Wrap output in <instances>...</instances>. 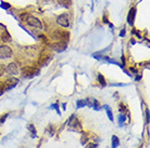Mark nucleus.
<instances>
[{"label":"nucleus","instance_id":"obj_13","mask_svg":"<svg viewBox=\"0 0 150 148\" xmlns=\"http://www.w3.org/2000/svg\"><path fill=\"white\" fill-rule=\"evenodd\" d=\"M7 90H8L7 83H5V82H0V95H2Z\"/></svg>","mask_w":150,"mask_h":148},{"label":"nucleus","instance_id":"obj_7","mask_svg":"<svg viewBox=\"0 0 150 148\" xmlns=\"http://www.w3.org/2000/svg\"><path fill=\"white\" fill-rule=\"evenodd\" d=\"M135 15H136V8H133V9L128 12V15H127V22L129 23V25H133V24H134Z\"/></svg>","mask_w":150,"mask_h":148},{"label":"nucleus","instance_id":"obj_6","mask_svg":"<svg viewBox=\"0 0 150 148\" xmlns=\"http://www.w3.org/2000/svg\"><path fill=\"white\" fill-rule=\"evenodd\" d=\"M5 72L11 76H15V75L19 74V67H17L15 63H10L8 66L5 67Z\"/></svg>","mask_w":150,"mask_h":148},{"label":"nucleus","instance_id":"obj_8","mask_svg":"<svg viewBox=\"0 0 150 148\" xmlns=\"http://www.w3.org/2000/svg\"><path fill=\"white\" fill-rule=\"evenodd\" d=\"M58 3L60 5H62L63 8H70L72 5V1L71 0H58Z\"/></svg>","mask_w":150,"mask_h":148},{"label":"nucleus","instance_id":"obj_20","mask_svg":"<svg viewBox=\"0 0 150 148\" xmlns=\"http://www.w3.org/2000/svg\"><path fill=\"white\" fill-rule=\"evenodd\" d=\"M50 108H51V109H56L58 113L60 115V110H59V105H58V104H53V105H51V106H50Z\"/></svg>","mask_w":150,"mask_h":148},{"label":"nucleus","instance_id":"obj_10","mask_svg":"<svg viewBox=\"0 0 150 148\" xmlns=\"http://www.w3.org/2000/svg\"><path fill=\"white\" fill-rule=\"evenodd\" d=\"M125 120H126V116H125L124 113H121V115L119 116V125L121 127V128L124 127Z\"/></svg>","mask_w":150,"mask_h":148},{"label":"nucleus","instance_id":"obj_25","mask_svg":"<svg viewBox=\"0 0 150 148\" xmlns=\"http://www.w3.org/2000/svg\"><path fill=\"white\" fill-rule=\"evenodd\" d=\"M120 36H125V29H122V31H121V34H120Z\"/></svg>","mask_w":150,"mask_h":148},{"label":"nucleus","instance_id":"obj_16","mask_svg":"<svg viewBox=\"0 0 150 148\" xmlns=\"http://www.w3.org/2000/svg\"><path fill=\"white\" fill-rule=\"evenodd\" d=\"M27 129L32 132V136H36V130H35L34 124H28V125H27Z\"/></svg>","mask_w":150,"mask_h":148},{"label":"nucleus","instance_id":"obj_26","mask_svg":"<svg viewBox=\"0 0 150 148\" xmlns=\"http://www.w3.org/2000/svg\"><path fill=\"white\" fill-rule=\"evenodd\" d=\"M46 1H48V0H46Z\"/></svg>","mask_w":150,"mask_h":148},{"label":"nucleus","instance_id":"obj_19","mask_svg":"<svg viewBox=\"0 0 150 148\" xmlns=\"http://www.w3.org/2000/svg\"><path fill=\"white\" fill-rule=\"evenodd\" d=\"M8 116H9V113H5V115H3L2 117L0 118V124H2V123L5 122V119L8 118Z\"/></svg>","mask_w":150,"mask_h":148},{"label":"nucleus","instance_id":"obj_18","mask_svg":"<svg viewBox=\"0 0 150 148\" xmlns=\"http://www.w3.org/2000/svg\"><path fill=\"white\" fill-rule=\"evenodd\" d=\"M7 31H8V29H7V27H5L3 24H0V36H1V35H2V34Z\"/></svg>","mask_w":150,"mask_h":148},{"label":"nucleus","instance_id":"obj_21","mask_svg":"<svg viewBox=\"0 0 150 148\" xmlns=\"http://www.w3.org/2000/svg\"><path fill=\"white\" fill-rule=\"evenodd\" d=\"M97 144H95V143H89V144H87L86 145V147L85 148H97Z\"/></svg>","mask_w":150,"mask_h":148},{"label":"nucleus","instance_id":"obj_4","mask_svg":"<svg viewBox=\"0 0 150 148\" xmlns=\"http://www.w3.org/2000/svg\"><path fill=\"white\" fill-rule=\"evenodd\" d=\"M38 72H39V70L36 69V68H33V67H26V68L23 69L22 75H23V77H25V78H32V77L38 75Z\"/></svg>","mask_w":150,"mask_h":148},{"label":"nucleus","instance_id":"obj_12","mask_svg":"<svg viewBox=\"0 0 150 148\" xmlns=\"http://www.w3.org/2000/svg\"><path fill=\"white\" fill-rule=\"evenodd\" d=\"M86 105H88L87 100H79V101L76 102V107L77 108H82L84 106H86Z\"/></svg>","mask_w":150,"mask_h":148},{"label":"nucleus","instance_id":"obj_2","mask_svg":"<svg viewBox=\"0 0 150 148\" xmlns=\"http://www.w3.org/2000/svg\"><path fill=\"white\" fill-rule=\"evenodd\" d=\"M13 55V51L9 46H0V58L5 60L10 58Z\"/></svg>","mask_w":150,"mask_h":148},{"label":"nucleus","instance_id":"obj_24","mask_svg":"<svg viewBox=\"0 0 150 148\" xmlns=\"http://www.w3.org/2000/svg\"><path fill=\"white\" fill-rule=\"evenodd\" d=\"M146 121H147V123H149V110L148 109L146 110Z\"/></svg>","mask_w":150,"mask_h":148},{"label":"nucleus","instance_id":"obj_23","mask_svg":"<svg viewBox=\"0 0 150 148\" xmlns=\"http://www.w3.org/2000/svg\"><path fill=\"white\" fill-rule=\"evenodd\" d=\"M5 72V67L3 65H0V76H2Z\"/></svg>","mask_w":150,"mask_h":148},{"label":"nucleus","instance_id":"obj_15","mask_svg":"<svg viewBox=\"0 0 150 148\" xmlns=\"http://www.w3.org/2000/svg\"><path fill=\"white\" fill-rule=\"evenodd\" d=\"M98 81H99V83L102 86V87H106V80H104V77L101 75V74H98Z\"/></svg>","mask_w":150,"mask_h":148},{"label":"nucleus","instance_id":"obj_17","mask_svg":"<svg viewBox=\"0 0 150 148\" xmlns=\"http://www.w3.org/2000/svg\"><path fill=\"white\" fill-rule=\"evenodd\" d=\"M119 108H120V111L121 112H127V107L125 106L124 104H120Z\"/></svg>","mask_w":150,"mask_h":148},{"label":"nucleus","instance_id":"obj_22","mask_svg":"<svg viewBox=\"0 0 150 148\" xmlns=\"http://www.w3.org/2000/svg\"><path fill=\"white\" fill-rule=\"evenodd\" d=\"M28 15H30L28 13H22L21 15H20V17H21L22 21H25L26 19H27V16H28Z\"/></svg>","mask_w":150,"mask_h":148},{"label":"nucleus","instance_id":"obj_11","mask_svg":"<svg viewBox=\"0 0 150 148\" xmlns=\"http://www.w3.org/2000/svg\"><path fill=\"white\" fill-rule=\"evenodd\" d=\"M120 145V139L118 136H115V135H113L112 136V148H116L119 147Z\"/></svg>","mask_w":150,"mask_h":148},{"label":"nucleus","instance_id":"obj_14","mask_svg":"<svg viewBox=\"0 0 150 148\" xmlns=\"http://www.w3.org/2000/svg\"><path fill=\"white\" fill-rule=\"evenodd\" d=\"M106 109H107V115H108V118L111 120V121H113V115H112V111H111V109L109 107L108 105H104V106Z\"/></svg>","mask_w":150,"mask_h":148},{"label":"nucleus","instance_id":"obj_1","mask_svg":"<svg viewBox=\"0 0 150 148\" xmlns=\"http://www.w3.org/2000/svg\"><path fill=\"white\" fill-rule=\"evenodd\" d=\"M25 22L31 26V27H34V28H36V29H42V28H44L42 23L37 19L36 16L28 15L27 16V19L25 20Z\"/></svg>","mask_w":150,"mask_h":148},{"label":"nucleus","instance_id":"obj_5","mask_svg":"<svg viewBox=\"0 0 150 148\" xmlns=\"http://www.w3.org/2000/svg\"><path fill=\"white\" fill-rule=\"evenodd\" d=\"M49 46L51 48L52 50H54V51L62 52L67 49V44L65 43V42H63V41H57V42H53V43H51Z\"/></svg>","mask_w":150,"mask_h":148},{"label":"nucleus","instance_id":"obj_3","mask_svg":"<svg viewBox=\"0 0 150 148\" xmlns=\"http://www.w3.org/2000/svg\"><path fill=\"white\" fill-rule=\"evenodd\" d=\"M57 23L60 26H62L64 28H67L70 26V16L67 13H62L57 17Z\"/></svg>","mask_w":150,"mask_h":148},{"label":"nucleus","instance_id":"obj_9","mask_svg":"<svg viewBox=\"0 0 150 148\" xmlns=\"http://www.w3.org/2000/svg\"><path fill=\"white\" fill-rule=\"evenodd\" d=\"M0 39L3 41V42H8V41H10L11 40V36H10V33L7 31H5L1 36H0Z\"/></svg>","mask_w":150,"mask_h":148}]
</instances>
